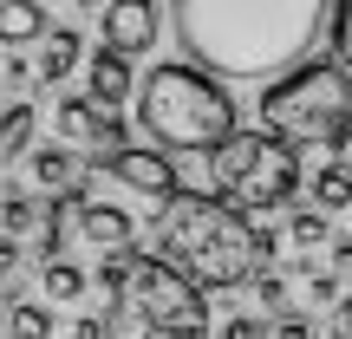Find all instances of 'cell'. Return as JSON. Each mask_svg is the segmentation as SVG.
Instances as JSON below:
<instances>
[{
  "instance_id": "6da1fadb",
  "label": "cell",
  "mask_w": 352,
  "mask_h": 339,
  "mask_svg": "<svg viewBox=\"0 0 352 339\" xmlns=\"http://www.w3.org/2000/svg\"><path fill=\"white\" fill-rule=\"evenodd\" d=\"M327 26V0H170V33L189 65L215 78H274L300 72Z\"/></svg>"
},
{
  "instance_id": "7a4b0ae2",
  "label": "cell",
  "mask_w": 352,
  "mask_h": 339,
  "mask_svg": "<svg viewBox=\"0 0 352 339\" xmlns=\"http://www.w3.org/2000/svg\"><path fill=\"white\" fill-rule=\"evenodd\" d=\"M151 254H164L170 267H183L196 287L222 294L254 281L261 267V228L235 209V202L209 196V189H183L157 209L151 222Z\"/></svg>"
},
{
  "instance_id": "3957f363",
  "label": "cell",
  "mask_w": 352,
  "mask_h": 339,
  "mask_svg": "<svg viewBox=\"0 0 352 339\" xmlns=\"http://www.w3.org/2000/svg\"><path fill=\"white\" fill-rule=\"evenodd\" d=\"M138 131L164 157H215L235 138V98L202 65H157L138 85Z\"/></svg>"
},
{
  "instance_id": "277c9868",
  "label": "cell",
  "mask_w": 352,
  "mask_h": 339,
  "mask_svg": "<svg viewBox=\"0 0 352 339\" xmlns=\"http://www.w3.org/2000/svg\"><path fill=\"white\" fill-rule=\"evenodd\" d=\"M104 320H111V339H209L202 287L183 267H170L164 254H138V267L111 294Z\"/></svg>"
},
{
  "instance_id": "5b68a950",
  "label": "cell",
  "mask_w": 352,
  "mask_h": 339,
  "mask_svg": "<svg viewBox=\"0 0 352 339\" xmlns=\"http://www.w3.org/2000/svg\"><path fill=\"white\" fill-rule=\"evenodd\" d=\"M261 124L287 144H333L352 124V65L314 59L261 91Z\"/></svg>"
},
{
  "instance_id": "8992f818",
  "label": "cell",
  "mask_w": 352,
  "mask_h": 339,
  "mask_svg": "<svg viewBox=\"0 0 352 339\" xmlns=\"http://www.w3.org/2000/svg\"><path fill=\"white\" fill-rule=\"evenodd\" d=\"M209 176H215V196L235 202L241 215H267V209H287L300 189V151L274 131H235L209 157Z\"/></svg>"
},
{
  "instance_id": "52a82bcc",
  "label": "cell",
  "mask_w": 352,
  "mask_h": 339,
  "mask_svg": "<svg viewBox=\"0 0 352 339\" xmlns=\"http://www.w3.org/2000/svg\"><path fill=\"white\" fill-rule=\"evenodd\" d=\"M72 228H78L98 254H131V235H138V228H131V215L118 209V202H91L85 189L72 196Z\"/></svg>"
},
{
  "instance_id": "ba28073f",
  "label": "cell",
  "mask_w": 352,
  "mask_h": 339,
  "mask_svg": "<svg viewBox=\"0 0 352 339\" xmlns=\"http://www.w3.org/2000/svg\"><path fill=\"white\" fill-rule=\"evenodd\" d=\"M104 46L138 59V52L157 46V0H111L104 7Z\"/></svg>"
},
{
  "instance_id": "9c48e42d",
  "label": "cell",
  "mask_w": 352,
  "mask_h": 339,
  "mask_svg": "<svg viewBox=\"0 0 352 339\" xmlns=\"http://www.w3.org/2000/svg\"><path fill=\"white\" fill-rule=\"evenodd\" d=\"M111 176H118L124 189H138V196H157V202L183 196V189H176V170H170V157H164V151H118V157H111Z\"/></svg>"
},
{
  "instance_id": "30bf717a",
  "label": "cell",
  "mask_w": 352,
  "mask_h": 339,
  "mask_svg": "<svg viewBox=\"0 0 352 339\" xmlns=\"http://www.w3.org/2000/svg\"><path fill=\"white\" fill-rule=\"evenodd\" d=\"M138 85H144V78H131V59H124V52L98 46V52L85 59V98L98 105V111H118Z\"/></svg>"
},
{
  "instance_id": "8fae6325",
  "label": "cell",
  "mask_w": 352,
  "mask_h": 339,
  "mask_svg": "<svg viewBox=\"0 0 352 339\" xmlns=\"http://www.w3.org/2000/svg\"><path fill=\"white\" fill-rule=\"evenodd\" d=\"M33 183L46 189V202L78 196V164H72V151H65V144H46V151H33Z\"/></svg>"
},
{
  "instance_id": "7c38bea8",
  "label": "cell",
  "mask_w": 352,
  "mask_h": 339,
  "mask_svg": "<svg viewBox=\"0 0 352 339\" xmlns=\"http://www.w3.org/2000/svg\"><path fill=\"white\" fill-rule=\"evenodd\" d=\"M78 59H85L78 33H72V26H59V33L39 46V78H46V85H59V78H72V72H78Z\"/></svg>"
},
{
  "instance_id": "4fadbf2b",
  "label": "cell",
  "mask_w": 352,
  "mask_h": 339,
  "mask_svg": "<svg viewBox=\"0 0 352 339\" xmlns=\"http://www.w3.org/2000/svg\"><path fill=\"white\" fill-rule=\"evenodd\" d=\"M98 131H104V111L91 98H65L59 105V138L65 144H91V151H98Z\"/></svg>"
},
{
  "instance_id": "5bb4252c",
  "label": "cell",
  "mask_w": 352,
  "mask_h": 339,
  "mask_svg": "<svg viewBox=\"0 0 352 339\" xmlns=\"http://www.w3.org/2000/svg\"><path fill=\"white\" fill-rule=\"evenodd\" d=\"M39 26H46V7L39 0H0V39L7 46H26Z\"/></svg>"
},
{
  "instance_id": "9a60e30c",
  "label": "cell",
  "mask_w": 352,
  "mask_h": 339,
  "mask_svg": "<svg viewBox=\"0 0 352 339\" xmlns=\"http://www.w3.org/2000/svg\"><path fill=\"white\" fill-rule=\"evenodd\" d=\"M39 287H46L52 307H72L91 281H85V267H78V261H46V267H39Z\"/></svg>"
},
{
  "instance_id": "2e32d148",
  "label": "cell",
  "mask_w": 352,
  "mask_h": 339,
  "mask_svg": "<svg viewBox=\"0 0 352 339\" xmlns=\"http://www.w3.org/2000/svg\"><path fill=\"white\" fill-rule=\"evenodd\" d=\"M7 241H26L33 235V222H52V202H33L26 189H7Z\"/></svg>"
},
{
  "instance_id": "e0dca14e",
  "label": "cell",
  "mask_w": 352,
  "mask_h": 339,
  "mask_svg": "<svg viewBox=\"0 0 352 339\" xmlns=\"http://www.w3.org/2000/svg\"><path fill=\"white\" fill-rule=\"evenodd\" d=\"M346 202H352V170L346 164L314 170V209H346Z\"/></svg>"
},
{
  "instance_id": "ac0fdd59",
  "label": "cell",
  "mask_w": 352,
  "mask_h": 339,
  "mask_svg": "<svg viewBox=\"0 0 352 339\" xmlns=\"http://www.w3.org/2000/svg\"><path fill=\"white\" fill-rule=\"evenodd\" d=\"M7 333H13V339H52V307L13 300V307H7Z\"/></svg>"
},
{
  "instance_id": "d6986e66",
  "label": "cell",
  "mask_w": 352,
  "mask_h": 339,
  "mask_svg": "<svg viewBox=\"0 0 352 339\" xmlns=\"http://www.w3.org/2000/svg\"><path fill=\"white\" fill-rule=\"evenodd\" d=\"M26 144H33V105H13L7 124H0V164H13Z\"/></svg>"
},
{
  "instance_id": "ffe728a7",
  "label": "cell",
  "mask_w": 352,
  "mask_h": 339,
  "mask_svg": "<svg viewBox=\"0 0 352 339\" xmlns=\"http://www.w3.org/2000/svg\"><path fill=\"white\" fill-rule=\"evenodd\" d=\"M287 235L300 241L307 254H314L320 241H327V209H294V222H287Z\"/></svg>"
},
{
  "instance_id": "44dd1931",
  "label": "cell",
  "mask_w": 352,
  "mask_h": 339,
  "mask_svg": "<svg viewBox=\"0 0 352 339\" xmlns=\"http://www.w3.org/2000/svg\"><path fill=\"white\" fill-rule=\"evenodd\" d=\"M327 33H333V59L352 65V0H340V7H333V26H327Z\"/></svg>"
},
{
  "instance_id": "7402d4cb",
  "label": "cell",
  "mask_w": 352,
  "mask_h": 339,
  "mask_svg": "<svg viewBox=\"0 0 352 339\" xmlns=\"http://www.w3.org/2000/svg\"><path fill=\"white\" fill-rule=\"evenodd\" d=\"M254 294H261V307L274 320H287V274H261V281H254Z\"/></svg>"
},
{
  "instance_id": "603a6c76",
  "label": "cell",
  "mask_w": 352,
  "mask_h": 339,
  "mask_svg": "<svg viewBox=\"0 0 352 339\" xmlns=\"http://www.w3.org/2000/svg\"><path fill=\"white\" fill-rule=\"evenodd\" d=\"M222 339H267V327L254 314H235V320H222Z\"/></svg>"
},
{
  "instance_id": "cb8c5ba5",
  "label": "cell",
  "mask_w": 352,
  "mask_h": 339,
  "mask_svg": "<svg viewBox=\"0 0 352 339\" xmlns=\"http://www.w3.org/2000/svg\"><path fill=\"white\" fill-rule=\"evenodd\" d=\"M340 274H314V307H340Z\"/></svg>"
},
{
  "instance_id": "d4e9b609",
  "label": "cell",
  "mask_w": 352,
  "mask_h": 339,
  "mask_svg": "<svg viewBox=\"0 0 352 339\" xmlns=\"http://www.w3.org/2000/svg\"><path fill=\"white\" fill-rule=\"evenodd\" d=\"M72 339H111V320H104V314H85V320H72Z\"/></svg>"
},
{
  "instance_id": "484cf974",
  "label": "cell",
  "mask_w": 352,
  "mask_h": 339,
  "mask_svg": "<svg viewBox=\"0 0 352 339\" xmlns=\"http://www.w3.org/2000/svg\"><path fill=\"white\" fill-rule=\"evenodd\" d=\"M274 339H314V320H307V314H287V320H274Z\"/></svg>"
},
{
  "instance_id": "4316f807",
  "label": "cell",
  "mask_w": 352,
  "mask_h": 339,
  "mask_svg": "<svg viewBox=\"0 0 352 339\" xmlns=\"http://www.w3.org/2000/svg\"><path fill=\"white\" fill-rule=\"evenodd\" d=\"M333 164H346V170H352V124L340 131V138H333Z\"/></svg>"
},
{
  "instance_id": "83f0119b",
  "label": "cell",
  "mask_w": 352,
  "mask_h": 339,
  "mask_svg": "<svg viewBox=\"0 0 352 339\" xmlns=\"http://www.w3.org/2000/svg\"><path fill=\"white\" fill-rule=\"evenodd\" d=\"M333 274H352V235L340 241V248H333Z\"/></svg>"
},
{
  "instance_id": "f1b7e54d",
  "label": "cell",
  "mask_w": 352,
  "mask_h": 339,
  "mask_svg": "<svg viewBox=\"0 0 352 339\" xmlns=\"http://www.w3.org/2000/svg\"><path fill=\"white\" fill-rule=\"evenodd\" d=\"M340 333H352V294L340 300Z\"/></svg>"
},
{
  "instance_id": "f546056e",
  "label": "cell",
  "mask_w": 352,
  "mask_h": 339,
  "mask_svg": "<svg viewBox=\"0 0 352 339\" xmlns=\"http://www.w3.org/2000/svg\"><path fill=\"white\" fill-rule=\"evenodd\" d=\"M78 7H85V13H98V7H111V0H78Z\"/></svg>"
},
{
  "instance_id": "4dcf8cb0",
  "label": "cell",
  "mask_w": 352,
  "mask_h": 339,
  "mask_svg": "<svg viewBox=\"0 0 352 339\" xmlns=\"http://www.w3.org/2000/svg\"><path fill=\"white\" fill-rule=\"evenodd\" d=\"M327 339H352V333H327Z\"/></svg>"
}]
</instances>
